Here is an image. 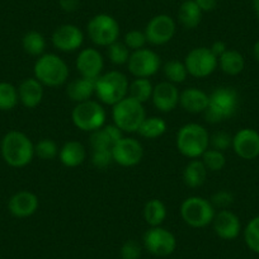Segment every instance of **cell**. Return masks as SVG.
Returning <instances> with one entry per match:
<instances>
[{
  "label": "cell",
  "mask_w": 259,
  "mask_h": 259,
  "mask_svg": "<svg viewBox=\"0 0 259 259\" xmlns=\"http://www.w3.org/2000/svg\"><path fill=\"white\" fill-rule=\"evenodd\" d=\"M0 151L4 161L12 168H24L34 158V144L22 131H9L4 135Z\"/></svg>",
  "instance_id": "obj_1"
},
{
  "label": "cell",
  "mask_w": 259,
  "mask_h": 259,
  "mask_svg": "<svg viewBox=\"0 0 259 259\" xmlns=\"http://www.w3.org/2000/svg\"><path fill=\"white\" fill-rule=\"evenodd\" d=\"M210 133L205 126L196 122L186 123L178 130L176 146L188 159H200L210 148Z\"/></svg>",
  "instance_id": "obj_2"
},
{
  "label": "cell",
  "mask_w": 259,
  "mask_h": 259,
  "mask_svg": "<svg viewBox=\"0 0 259 259\" xmlns=\"http://www.w3.org/2000/svg\"><path fill=\"white\" fill-rule=\"evenodd\" d=\"M33 75L44 87L57 88L68 83L70 69L61 56L52 52H45L34 62Z\"/></svg>",
  "instance_id": "obj_3"
},
{
  "label": "cell",
  "mask_w": 259,
  "mask_h": 259,
  "mask_svg": "<svg viewBox=\"0 0 259 259\" xmlns=\"http://www.w3.org/2000/svg\"><path fill=\"white\" fill-rule=\"evenodd\" d=\"M239 106V94L231 87H218L208 94V106L205 118L208 123H221L235 114Z\"/></svg>",
  "instance_id": "obj_4"
},
{
  "label": "cell",
  "mask_w": 259,
  "mask_h": 259,
  "mask_svg": "<svg viewBox=\"0 0 259 259\" xmlns=\"http://www.w3.org/2000/svg\"><path fill=\"white\" fill-rule=\"evenodd\" d=\"M146 117L148 116L144 104L130 96L112 106L113 123L123 134L138 133Z\"/></svg>",
  "instance_id": "obj_5"
},
{
  "label": "cell",
  "mask_w": 259,
  "mask_h": 259,
  "mask_svg": "<svg viewBox=\"0 0 259 259\" xmlns=\"http://www.w3.org/2000/svg\"><path fill=\"white\" fill-rule=\"evenodd\" d=\"M130 80L122 71L109 70L96 80V97L102 104L114 106L128 96Z\"/></svg>",
  "instance_id": "obj_6"
},
{
  "label": "cell",
  "mask_w": 259,
  "mask_h": 259,
  "mask_svg": "<svg viewBox=\"0 0 259 259\" xmlns=\"http://www.w3.org/2000/svg\"><path fill=\"white\" fill-rule=\"evenodd\" d=\"M179 213L182 220L188 226L193 229H202L212 224L216 208L207 198L191 196L181 203Z\"/></svg>",
  "instance_id": "obj_7"
},
{
  "label": "cell",
  "mask_w": 259,
  "mask_h": 259,
  "mask_svg": "<svg viewBox=\"0 0 259 259\" xmlns=\"http://www.w3.org/2000/svg\"><path fill=\"white\" fill-rule=\"evenodd\" d=\"M107 112L99 101H89L76 103L71 112L74 126L83 133H93L106 124Z\"/></svg>",
  "instance_id": "obj_8"
},
{
  "label": "cell",
  "mask_w": 259,
  "mask_h": 259,
  "mask_svg": "<svg viewBox=\"0 0 259 259\" xmlns=\"http://www.w3.org/2000/svg\"><path fill=\"white\" fill-rule=\"evenodd\" d=\"M87 33L96 46L108 47L113 42L118 41L121 28L114 17L106 13H99L88 22Z\"/></svg>",
  "instance_id": "obj_9"
},
{
  "label": "cell",
  "mask_w": 259,
  "mask_h": 259,
  "mask_svg": "<svg viewBox=\"0 0 259 259\" xmlns=\"http://www.w3.org/2000/svg\"><path fill=\"white\" fill-rule=\"evenodd\" d=\"M188 75L203 79L215 73L219 68V57L211 51L210 47H194L187 54L184 59Z\"/></svg>",
  "instance_id": "obj_10"
},
{
  "label": "cell",
  "mask_w": 259,
  "mask_h": 259,
  "mask_svg": "<svg viewBox=\"0 0 259 259\" xmlns=\"http://www.w3.org/2000/svg\"><path fill=\"white\" fill-rule=\"evenodd\" d=\"M161 68V59L154 50L144 49L131 52L127 69L134 78H149L155 75Z\"/></svg>",
  "instance_id": "obj_11"
},
{
  "label": "cell",
  "mask_w": 259,
  "mask_h": 259,
  "mask_svg": "<svg viewBox=\"0 0 259 259\" xmlns=\"http://www.w3.org/2000/svg\"><path fill=\"white\" fill-rule=\"evenodd\" d=\"M144 248L155 256H168L177 248V239L171 231L163 226H151L143 238Z\"/></svg>",
  "instance_id": "obj_12"
},
{
  "label": "cell",
  "mask_w": 259,
  "mask_h": 259,
  "mask_svg": "<svg viewBox=\"0 0 259 259\" xmlns=\"http://www.w3.org/2000/svg\"><path fill=\"white\" fill-rule=\"evenodd\" d=\"M177 23L168 14H158L148 22L145 27L146 39L154 46H163L173 39Z\"/></svg>",
  "instance_id": "obj_13"
},
{
  "label": "cell",
  "mask_w": 259,
  "mask_h": 259,
  "mask_svg": "<svg viewBox=\"0 0 259 259\" xmlns=\"http://www.w3.org/2000/svg\"><path fill=\"white\" fill-rule=\"evenodd\" d=\"M113 163L124 168H131L141 163L144 158L143 144L134 138L123 136L112 148Z\"/></svg>",
  "instance_id": "obj_14"
},
{
  "label": "cell",
  "mask_w": 259,
  "mask_h": 259,
  "mask_svg": "<svg viewBox=\"0 0 259 259\" xmlns=\"http://www.w3.org/2000/svg\"><path fill=\"white\" fill-rule=\"evenodd\" d=\"M75 66L79 75L97 80L104 73L103 55L94 47H85L76 56Z\"/></svg>",
  "instance_id": "obj_15"
},
{
  "label": "cell",
  "mask_w": 259,
  "mask_h": 259,
  "mask_svg": "<svg viewBox=\"0 0 259 259\" xmlns=\"http://www.w3.org/2000/svg\"><path fill=\"white\" fill-rule=\"evenodd\" d=\"M52 46L61 52H74L84 44V33L75 24H61L51 36Z\"/></svg>",
  "instance_id": "obj_16"
},
{
  "label": "cell",
  "mask_w": 259,
  "mask_h": 259,
  "mask_svg": "<svg viewBox=\"0 0 259 259\" xmlns=\"http://www.w3.org/2000/svg\"><path fill=\"white\" fill-rule=\"evenodd\" d=\"M234 153L244 160H253L259 156V133L254 128H240L233 136Z\"/></svg>",
  "instance_id": "obj_17"
},
{
  "label": "cell",
  "mask_w": 259,
  "mask_h": 259,
  "mask_svg": "<svg viewBox=\"0 0 259 259\" xmlns=\"http://www.w3.org/2000/svg\"><path fill=\"white\" fill-rule=\"evenodd\" d=\"M179 97H181V92L178 87L165 80L154 85L151 101L159 112L169 113L179 106Z\"/></svg>",
  "instance_id": "obj_18"
},
{
  "label": "cell",
  "mask_w": 259,
  "mask_h": 259,
  "mask_svg": "<svg viewBox=\"0 0 259 259\" xmlns=\"http://www.w3.org/2000/svg\"><path fill=\"white\" fill-rule=\"evenodd\" d=\"M212 228L216 235L224 240H234L240 235L241 223L236 213L230 210H220L215 213Z\"/></svg>",
  "instance_id": "obj_19"
},
{
  "label": "cell",
  "mask_w": 259,
  "mask_h": 259,
  "mask_svg": "<svg viewBox=\"0 0 259 259\" xmlns=\"http://www.w3.org/2000/svg\"><path fill=\"white\" fill-rule=\"evenodd\" d=\"M38 207V197L31 191H18L8 201L9 212L18 219H26L34 215Z\"/></svg>",
  "instance_id": "obj_20"
},
{
  "label": "cell",
  "mask_w": 259,
  "mask_h": 259,
  "mask_svg": "<svg viewBox=\"0 0 259 259\" xmlns=\"http://www.w3.org/2000/svg\"><path fill=\"white\" fill-rule=\"evenodd\" d=\"M45 87L41 81L36 78H27L19 84L18 87V97L19 102L23 104L26 108L33 109L41 104L45 96Z\"/></svg>",
  "instance_id": "obj_21"
},
{
  "label": "cell",
  "mask_w": 259,
  "mask_h": 259,
  "mask_svg": "<svg viewBox=\"0 0 259 259\" xmlns=\"http://www.w3.org/2000/svg\"><path fill=\"white\" fill-rule=\"evenodd\" d=\"M179 106L192 114L205 113L208 106V94L200 88H186L181 92Z\"/></svg>",
  "instance_id": "obj_22"
},
{
  "label": "cell",
  "mask_w": 259,
  "mask_h": 259,
  "mask_svg": "<svg viewBox=\"0 0 259 259\" xmlns=\"http://www.w3.org/2000/svg\"><path fill=\"white\" fill-rule=\"evenodd\" d=\"M123 138V133L114 123L104 124L99 130L91 133V149H109L112 150L117 141Z\"/></svg>",
  "instance_id": "obj_23"
},
{
  "label": "cell",
  "mask_w": 259,
  "mask_h": 259,
  "mask_svg": "<svg viewBox=\"0 0 259 259\" xmlns=\"http://www.w3.org/2000/svg\"><path fill=\"white\" fill-rule=\"evenodd\" d=\"M87 159V149L76 140H69L60 148L59 160L68 168H76Z\"/></svg>",
  "instance_id": "obj_24"
},
{
  "label": "cell",
  "mask_w": 259,
  "mask_h": 259,
  "mask_svg": "<svg viewBox=\"0 0 259 259\" xmlns=\"http://www.w3.org/2000/svg\"><path fill=\"white\" fill-rule=\"evenodd\" d=\"M66 94H68L69 99L75 103L89 101L92 99V97L96 96V80L79 76V78L69 81L66 85Z\"/></svg>",
  "instance_id": "obj_25"
},
{
  "label": "cell",
  "mask_w": 259,
  "mask_h": 259,
  "mask_svg": "<svg viewBox=\"0 0 259 259\" xmlns=\"http://www.w3.org/2000/svg\"><path fill=\"white\" fill-rule=\"evenodd\" d=\"M202 16L203 12L194 3V0H184L179 6L177 18L183 28L194 29L202 22Z\"/></svg>",
  "instance_id": "obj_26"
},
{
  "label": "cell",
  "mask_w": 259,
  "mask_h": 259,
  "mask_svg": "<svg viewBox=\"0 0 259 259\" xmlns=\"http://www.w3.org/2000/svg\"><path fill=\"white\" fill-rule=\"evenodd\" d=\"M207 173L201 159H191L183 170V181L189 188H198L205 184Z\"/></svg>",
  "instance_id": "obj_27"
},
{
  "label": "cell",
  "mask_w": 259,
  "mask_h": 259,
  "mask_svg": "<svg viewBox=\"0 0 259 259\" xmlns=\"http://www.w3.org/2000/svg\"><path fill=\"white\" fill-rule=\"evenodd\" d=\"M219 68L226 75H239L245 68V60L239 51L228 49L219 57Z\"/></svg>",
  "instance_id": "obj_28"
},
{
  "label": "cell",
  "mask_w": 259,
  "mask_h": 259,
  "mask_svg": "<svg viewBox=\"0 0 259 259\" xmlns=\"http://www.w3.org/2000/svg\"><path fill=\"white\" fill-rule=\"evenodd\" d=\"M166 122L159 116L146 117L141 123L140 128L138 130V134L144 139L148 140H155V139L161 138L166 133Z\"/></svg>",
  "instance_id": "obj_29"
},
{
  "label": "cell",
  "mask_w": 259,
  "mask_h": 259,
  "mask_svg": "<svg viewBox=\"0 0 259 259\" xmlns=\"http://www.w3.org/2000/svg\"><path fill=\"white\" fill-rule=\"evenodd\" d=\"M144 219L149 226H161L166 219V206L158 198H151L144 206Z\"/></svg>",
  "instance_id": "obj_30"
},
{
  "label": "cell",
  "mask_w": 259,
  "mask_h": 259,
  "mask_svg": "<svg viewBox=\"0 0 259 259\" xmlns=\"http://www.w3.org/2000/svg\"><path fill=\"white\" fill-rule=\"evenodd\" d=\"M23 50L31 56L39 57L46 51L47 42L44 34L38 31H29L22 38Z\"/></svg>",
  "instance_id": "obj_31"
},
{
  "label": "cell",
  "mask_w": 259,
  "mask_h": 259,
  "mask_svg": "<svg viewBox=\"0 0 259 259\" xmlns=\"http://www.w3.org/2000/svg\"><path fill=\"white\" fill-rule=\"evenodd\" d=\"M153 91L154 85L149 78H135L133 81H130L128 96L143 104L151 99Z\"/></svg>",
  "instance_id": "obj_32"
},
{
  "label": "cell",
  "mask_w": 259,
  "mask_h": 259,
  "mask_svg": "<svg viewBox=\"0 0 259 259\" xmlns=\"http://www.w3.org/2000/svg\"><path fill=\"white\" fill-rule=\"evenodd\" d=\"M163 74L166 81L176 84V85L184 83L188 76L184 61H179V60H170V61L165 62V65L163 66Z\"/></svg>",
  "instance_id": "obj_33"
},
{
  "label": "cell",
  "mask_w": 259,
  "mask_h": 259,
  "mask_svg": "<svg viewBox=\"0 0 259 259\" xmlns=\"http://www.w3.org/2000/svg\"><path fill=\"white\" fill-rule=\"evenodd\" d=\"M18 103V88L8 81H0V111H12Z\"/></svg>",
  "instance_id": "obj_34"
},
{
  "label": "cell",
  "mask_w": 259,
  "mask_h": 259,
  "mask_svg": "<svg viewBox=\"0 0 259 259\" xmlns=\"http://www.w3.org/2000/svg\"><path fill=\"white\" fill-rule=\"evenodd\" d=\"M60 148L57 143L52 139H41L37 144H34V156L42 160H54L59 156Z\"/></svg>",
  "instance_id": "obj_35"
},
{
  "label": "cell",
  "mask_w": 259,
  "mask_h": 259,
  "mask_svg": "<svg viewBox=\"0 0 259 259\" xmlns=\"http://www.w3.org/2000/svg\"><path fill=\"white\" fill-rule=\"evenodd\" d=\"M107 55L112 64L114 65H127L130 56H131V50L123 44V41H116L107 47Z\"/></svg>",
  "instance_id": "obj_36"
},
{
  "label": "cell",
  "mask_w": 259,
  "mask_h": 259,
  "mask_svg": "<svg viewBox=\"0 0 259 259\" xmlns=\"http://www.w3.org/2000/svg\"><path fill=\"white\" fill-rule=\"evenodd\" d=\"M200 159L202 160L203 165L206 166L207 171L223 170L224 166H225L226 164L225 154H224L223 151L215 150V149L212 148H208Z\"/></svg>",
  "instance_id": "obj_37"
},
{
  "label": "cell",
  "mask_w": 259,
  "mask_h": 259,
  "mask_svg": "<svg viewBox=\"0 0 259 259\" xmlns=\"http://www.w3.org/2000/svg\"><path fill=\"white\" fill-rule=\"evenodd\" d=\"M244 240L250 250L259 254V215L246 224L244 229Z\"/></svg>",
  "instance_id": "obj_38"
},
{
  "label": "cell",
  "mask_w": 259,
  "mask_h": 259,
  "mask_svg": "<svg viewBox=\"0 0 259 259\" xmlns=\"http://www.w3.org/2000/svg\"><path fill=\"white\" fill-rule=\"evenodd\" d=\"M123 44L131 50V52L136 51V50L144 49L145 45L148 44L145 32L140 31V29H133V31H128L126 34H124Z\"/></svg>",
  "instance_id": "obj_39"
},
{
  "label": "cell",
  "mask_w": 259,
  "mask_h": 259,
  "mask_svg": "<svg viewBox=\"0 0 259 259\" xmlns=\"http://www.w3.org/2000/svg\"><path fill=\"white\" fill-rule=\"evenodd\" d=\"M113 163L112 150L109 149H92V164L97 169H106Z\"/></svg>",
  "instance_id": "obj_40"
},
{
  "label": "cell",
  "mask_w": 259,
  "mask_h": 259,
  "mask_svg": "<svg viewBox=\"0 0 259 259\" xmlns=\"http://www.w3.org/2000/svg\"><path fill=\"white\" fill-rule=\"evenodd\" d=\"M233 145V136L225 131H218L210 136V148L219 151H225Z\"/></svg>",
  "instance_id": "obj_41"
},
{
  "label": "cell",
  "mask_w": 259,
  "mask_h": 259,
  "mask_svg": "<svg viewBox=\"0 0 259 259\" xmlns=\"http://www.w3.org/2000/svg\"><path fill=\"white\" fill-rule=\"evenodd\" d=\"M143 246L136 240H127L122 244L119 255L122 259H140Z\"/></svg>",
  "instance_id": "obj_42"
},
{
  "label": "cell",
  "mask_w": 259,
  "mask_h": 259,
  "mask_svg": "<svg viewBox=\"0 0 259 259\" xmlns=\"http://www.w3.org/2000/svg\"><path fill=\"white\" fill-rule=\"evenodd\" d=\"M211 203L215 208H220V210H228L229 206L233 205L234 196L226 189H220L216 193L212 194V197L210 198Z\"/></svg>",
  "instance_id": "obj_43"
},
{
  "label": "cell",
  "mask_w": 259,
  "mask_h": 259,
  "mask_svg": "<svg viewBox=\"0 0 259 259\" xmlns=\"http://www.w3.org/2000/svg\"><path fill=\"white\" fill-rule=\"evenodd\" d=\"M61 9L66 13H73L80 6V0H59Z\"/></svg>",
  "instance_id": "obj_44"
},
{
  "label": "cell",
  "mask_w": 259,
  "mask_h": 259,
  "mask_svg": "<svg viewBox=\"0 0 259 259\" xmlns=\"http://www.w3.org/2000/svg\"><path fill=\"white\" fill-rule=\"evenodd\" d=\"M194 3L197 4L198 8L203 12V13H208V12L215 11L218 7V0H194Z\"/></svg>",
  "instance_id": "obj_45"
},
{
  "label": "cell",
  "mask_w": 259,
  "mask_h": 259,
  "mask_svg": "<svg viewBox=\"0 0 259 259\" xmlns=\"http://www.w3.org/2000/svg\"><path fill=\"white\" fill-rule=\"evenodd\" d=\"M210 49H211V51L216 55V56L220 57L221 55H223L224 52L228 50V46H226V44L224 41H215L212 45H211Z\"/></svg>",
  "instance_id": "obj_46"
},
{
  "label": "cell",
  "mask_w": 259,
  "mask_h": 259,
  "mask_svg": "<svg viewBox=\"0 0 259 259\" xmlns=\"http://www.w3.org/2000/svg\"><path fill=\"white\" fill-rule=\"evenodd\" d=\"M253 55H254V59H255L256 61L259 62V39L255 42V44H254V46H253Z\"/></svg>",
  "instance_id": "obj_47"
},
{
  "label": "cell",
  "mask_w": 259,
  "mask_h": 259,
  "mask_svg": "<svg viewBox=\"0 0 259 259\" xmlns=\"http://www.w3.org/2000/svg\"><path fill=\"white\" fill-rule=\"evenodd\" d=\"M253 8H254V12H255L256 17L259 18V0H253Z\"/></svg>",
  "instance_id": "obj_48"
},
{
  "label": "cell",
  "mask_w": 259,
  "mask_h": 259,
  "mask_svg": "<svg viewBox=\"0 0 259 259\" xmlns=\"http://www.w3.org/2000/svg\"><path fill=\"white\" fill-rule=\"evenodd\" d=\"M119 2H123V0H119Z\"/></svg>",
  "instance_id": "obj_49"
},
{
  "label": "cell",
  "mask_w": 259,
  "mask_h": 259,
  "mask_svg": "<svg viewBox=\"0 0 259 259\" xmlns=\"http://www.w3.org/2000/svg\"><path fill=\"white\" fill-rule=\"evenodd\" d=\"M181 2H184V0H181Z\"/></svg>",
  "instance_id": "obj_50"
}]
</instances>
